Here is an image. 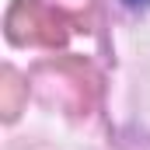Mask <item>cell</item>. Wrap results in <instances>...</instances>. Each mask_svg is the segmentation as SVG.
Segmentation results:
<instances>
[{
  "label": "cell",
  "mask_w": 150,
  "mask_h": 150,
  "mask_svg": "<svg viewBox=\"0 0 150 150\" xmlns=\"http://www.w3.org/2000/svg\"><path fill=\"white\" fill-rule=\"evenodd\" d=\"M129 7H150V0H126Z\"/></svg>",
  "instance_id": "obj_1"
}]
</instances>
